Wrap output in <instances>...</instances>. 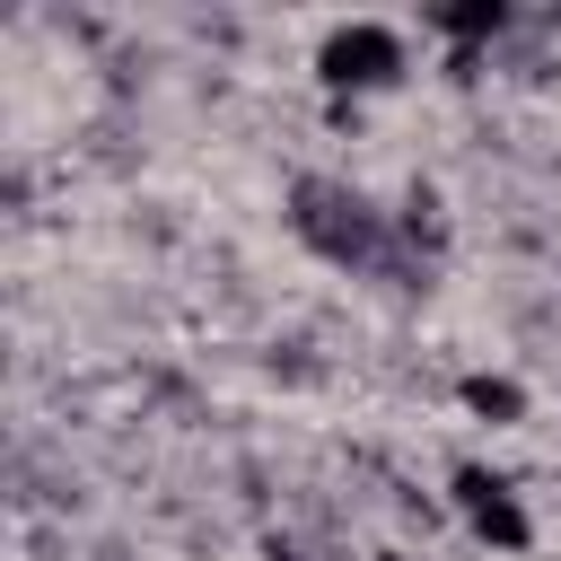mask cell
<instances>
[{
    "mask_svg": "<svg viewBox=\"0 0 561 561\" xmlns=\"http://www.w3.org/2000/svg\"><path fill=\"white\" fill-rule=\"evenodd\" d=\"M298 237L324 245L333 263H368V254H377V219H368V202L342 193V184H298Z\"/></svg>",
    "mask_w": 561,
    "mask_h": 561,
    "instance_id": "obj_1",
    "label": "cell"
},
{
    "mask_svg": "<svg viewBox=\"0 0 561 561\" xmlns=\"http://www.w3.org/2000/svg\"><path fill=\"white\" fill-rule=\"evenodd\" d=\"M316 70H324L333 88H386V79L403 70V35H394V26H377V18H351V26H333V35H324Z\"/></svg>",
    "mask_w": 561,
    "mask_h": 561,
    "instance_id": "obj_2",
    "label": "cell"
},
{
    "mask_svg": "<svg viewBox=\"0 0 561 561\" xmlns=\"http://www.w3.org/2000/svg\"><path fill=\"white\" fill-rule=\"evenodd\" d=\"M456 508L473 517V535H482V543H500V552H526V508H517V491H508L500 473L465 465V473H456Z\"/></svg>",
    "mask_w": 561,
    "mask_h": 561,
    "instance_id": "obj_3",
    "label": "cell"
},
{
    "mask_svg": "<svg viewBox=\"0 0 561 561\" xmlns=\"http://www.w3.org/2000/svg\"><path fill=\"white\" fill-rule=\"evenodd\" d=\"M465 403H473L482 421H517V412H526V386H517V377H465Z\"/></svg>",
    "mask_w": 561,
    "mask_h": 561,
    "instance_id": "obj_4",
    "label": "cell"
},
{
    "mask_svg": "<svg viewBox=\"0 0 561 561\" xmlns=\"http://www.w3.org/2000/svg\"><path fill=\"white\" fill-rule=\"evenodd\" d=\"M438 26L473 44V35H500V26H508V9H500V0H473V9H438Z\"/></svg>",
    "mask_w": 561,
    "mask_h": 561,
    "instance_id": "obj_5",
    "label": "cell"
},
{
    "mask_svg": "<svg viewBox=\"0 0 561 561\" xmlns=\"http://www.w3.org/2000/svg\"><path fill=\"white\" fill-rule=\"evenodd\" d=\"M377 561H412V552H377Z\"/></svg>",
    "mask_w": 561,
    "mask_h": 561,
    "instance_id": "obj_6",
    "label": "cell"
}]
</instances>
